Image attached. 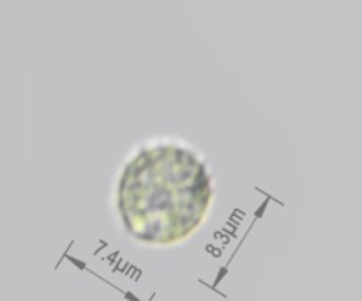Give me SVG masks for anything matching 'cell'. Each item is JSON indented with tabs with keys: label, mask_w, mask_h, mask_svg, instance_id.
<instances>
[{
	"label": "cell",
	"mask_w": 362,
	"mask_h": 301,
	"mask_svg": "<svg viewBox=\"0 0 362 301\" xmlns=\"http://www.w3.org/2000/svg\"><path fill=\"white\" fill-rule=\"evenodd\" d=\"M113 204L134 243L154 248L184 243L204 225L214 204L207 156L182 138H147L120 166Z\"/></svg>",
	"instance_id": "obj_1"
}]
</instances>
